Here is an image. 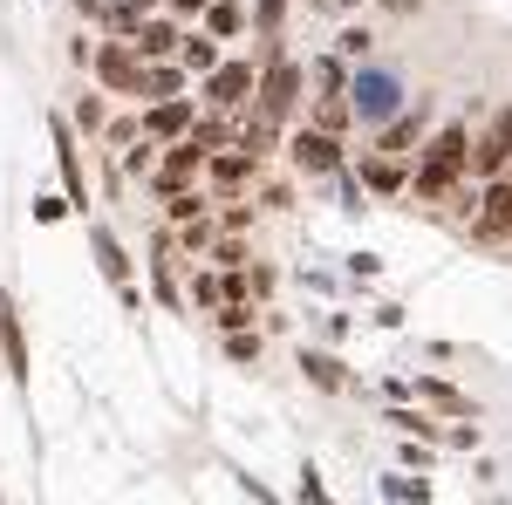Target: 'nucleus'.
<instances>
[{"label": "nucleus", "instance_id": "f257e3e1", "mask_svg": "<svg viewBox=\"0 0 512 505\" xmlns=\"http://www.w3.org/2000/svg\"><path fill=\"white\" fill-rule=\"evenodd\" d=\"M465 164H472V137H465V123H444V130L431 137V151L417 157V192L444 198L458 178H465Z\"/></svg>", "mask_w": 512, "mask_h": 505}, {"label": "nucleus", "instance_id": "f03ea898", "mask_svg": "<svg viewBox=\"0 0 512 505\" xmlns=\"http://www.w3.org/2000/svg\"><path fill=\"white\" fill-rule=\"evenodd\" d=\"M294 103H301V69H294V62H274V69L260 76V89H253V110L267 123H287Z\"/></svg>", "mask_w": 512, "mask_h": 505}, {"label": "nucleus", "instance_id": "7ed1b4c3", "mask_svg": "<svg viewBox=\"0 0 512 505\" xmlns=\"http://www.w3.org/2000/svg\"><path fill=\"white\" fill-rule=\"evenodd\" d=\"M96 76H103V89H137V76H144V48L117 35L103 55H96Z\"/></svg>", "mask_w": 512, "mask_h": 505}, {"label": "nucleus", "instance_id": "20e7f679", "mask_svg": "<svg viewBox=\"0 0 512 505\" xmlns=\"http://www.w3.org/2000/svg\"><path fill=\"white\" fill-rule=\"evenodd\" d=\"M506 157H512V103L485 123V137H478V151H472V171L492 178V171H506Z\"/></svg>", "mask_w": 512, "mask_h": 505}, {"label": "nucleus", "instance_id": "39448f33", "mask_svg": "<svg viewBox=\"0 0 512 505\" xmlns=\"http://www.w3.org/2000/svg\"><path fill=\"white\" fill-rule=\"evenodd\" d=\"M512 233V164L492 171V192H485V212H478V239H506Z\"/></svg>", "mask_w": 512, "mask_h": 505}, {"label": "nucleus", "instance_id": "423d86ee", "mask_svg": "<svg viewBox=\"0 0 512 505\" xmlns=\"http://www.w3.org/2000/svg\"><path fill=\"white\" fill-rule=\"evenodd\" d=\"M205 96H212L219 110H233V103H246V96H253V62H219V69L205 76Z\"/></svg>", "mask_w": 512, "mask_h": 505}, {"label": "nucleus", "instance_id": "0eeeda50", "mask_svg": "<svg viewBox=\"0 0 512 505\" xmlns=\"http://www.w3.org/2000/svg\"><path fill=\"white\" fill-rule=\"evenodd\" d=\"M287 151H294V164H301V171H335V164H342V144H335V130H301Z\"/></svg>", "mask_w": 512, "mask_h": 505}, {"label": "nucleus", "instance_id": "6e6552de", "mask_svg": "<svg viewBox=\"0 0 512 505\" xmlns=\"http://www.w3.org/2000/svg\"><path fill=\"white\" fill-rule=\"evenodd\" d=\"M205 171H212V178H219L226 192H239V185H246V178L260 171V157L246 151V144H239V151H205Z\"/></svg>", "mask_w": 512, "mask_h": 505}, {"label": "nucleus", "instance_id": "1a4fd4ad", "mask_svg": "<svg viewBox=\"0 0 512 505\" xmlns=\"http://www.w3.org/2000/svg\"><path fill=\"white\" fill-rule=\"evenodd\" d=\"M198 171H205V151H198V144H178V151L158 164V178H151V185H158V192H178V185H192Z\"/></svg>", "mask_w": 512, "mask_h": 505}, {"label": "nucleus", "instance_id": "9d476101", "mask_svg": "<svg viewBox=\"0 0 512 505\" xmlns=\"http://www.w3.org/2000/svg\"><path fill=\"white\" fill-rule=\"evenodd\" d=\"M0 349H7V369H14V383H28V342H21L14 301H0Z\"/></svg>", "mask_w": 512, "mask_h": 505}, {"label": "nucleus", "instance_id": "9b49d317", "mask_svg": "<svg viewBox=\"0 0 512 505\" xmlns=\"http://www.w3.org/2000/svg\"><path fill=\"white\" fill-rule=\"evenodd\" d=\"M144 130H151V137H185V130H192V110H185L178 96H158V110L144 117Z\"/></svg>", "mask_w": 512, "mask_h": 505}, {"label": "nucleus", "instance_id": "f8f14e48", "mask_svg": "<svg viewBox=\"0 0 512 505\" xmlns=\"http://www.w3.org/2000/svg\"><path fill=\"white\" fill-rule=\"evenodd\" d=\"M89 246H96V260H103V273H110V287H130V260H123V246L103 226H89Z\"/></svg>", "mask_w": 512, "mask_h": 505}, {"label": "nucleus", "instance_id": "ddd939ff", "mask_svg": "<svg viewBox=\"0 0 512 505\" xmlns=\"http://www.w3.org/2000/svg\"><path fill=\"white\" fill-rule=\"evenodd\" d=\"M178 69L212 76V69H219V48H212V35H185V41H178Z\"/></svg>", "mask_w": 512, "mask_h": 505}, {"label": "nucleus", "instance_id": "4468645a", "mask_svg": "<svg viewBox=\"0 0 512 505\" xmlns=\"http://www.w3.org/2000/svg\"><path fill=\"white\" fill-rule=\"evenodd\" d=\"M246 28V14H239V0H205V35L212 41H226Z\"/></svg>", "mask_w": 512, "mask_h": 505}, {"label": "nucleus", "instance_id": "2eb2a0df", "mask_svg": "<svg viewBox=\"0 0 512 505\" xmlns=\"http://www.w3.org/2000/svg\"><path fill=\"white\" fill-rule=\"evenodd\" d=\"M178 89H185V69H171V62H158V69L137 76V96H151V103H158V96H178Z\"/></svg>", "mask_w": 512, "mask_h": 505}, {"label": "nucleus", "instance_id": "dca6fc26", "mask_svg": "<svg viewBox=\"0 0 512 505\" xmlns=\"http://www.w3.org/2000/svg\"><path fill=\"white\" fill-rule=\"evenodd\" d=\"M137 48H144V55H171V48H178V28H171V21H137Z\"/></svg>", "mask_w": 512, "mask_h": 505}, {"label": "nucleus", "instance_id": "f3484780", "mask_svg": "<svg viewBox=\"0 0 512 505\" xmlns=\"http://www.w3.org/2000/svg\"><path fill=\"white\" fill-rule=\"evenodd\" d=\"M417 396H431V403L444 410V417H465V410H472V403H465V396H458L451 383H417Z\"/></svg>", "mask_w": 512, "mask_h": 505}, {"label": "nucleus", "instance_id": "a211bd4d", "mask_svg": "<svg viewBox=\"0 0 512 505\" xmlns=\"http://www.w3.org/2000/svg\"><path fill=\"white\" fill-rule=\"evenodd\" d=\"M301 369H308V376H315L321 389H349V376H342V369H335L328 355H308V349H301Z\"/></svg>", "mask_w": 512, "mask_h": 505}, {"label": "nucleus", "instance_id": "6ab92c4d", "mask_svg": "<svg viewBox=\"0 0 512 505\" xmlns=\"http://www.w3.org/2000/svg\"><path fill=\"white\" fill-rule=\"evenodd\" d=\"M226 137H233V123H226V117H212V123H198V130H192V144H198V151H219Z\"/></svg>", "mask_w": 512, "mask_h": 505}, {"label": "nucleus", "instance_id": "aec40b11", "mask_svg": "<svg viewBox=\"0 0 512 505\" xmlns=\"http://www.w3.org/2000/svg\"><path fill=\"white\" fill-rule=\"evenodd\" d=\"M55 151H62V178H69V198H82V178H76V144H69V130H55Z\"/></svg>", "mask_w": 512, "mask_h": 505}, {"label": "nucleus", "instance_id": "412c9836", "mask_svg": "<svg viewBox=\"0 0 512 505\" xmlns=\"http://www.w3.org/2000/svg\"><path fill=\"white\" fill-rule=\"evenodd\" d=\"M369 185H376V192H396V185H403V171H396V164H369Z\"/></svg>", "mask_w": 512, "mask_h": 505}, {"label": "nucleus", "instance_id": "4be33fe9", "mask_svg": "<svg viewBox=\"0 0 512 505\" xmlns=\"http://www.w3.org/2000/svg\"><path fill=\"white\" fill-rule=\"evenodd\" d=\"M76 123H82V130H103V103H96V96H82V103H76Z\"/></svg>", "mask_w": 512, "mask_h": 505}, {"label": "nucleus", "instance_id": "5701e85b", "mask_svg": "<svg viewBox=\"0 0 512 505\" xmlns=\"http://www.w3.org/2000/svg\"><path fill=\"white\" fill-rule=\"evenodd\" d=\"M410 137H417V123H390V137H383V144H390V151H410Z\"/></svg>", "mask_w": 512, "mask_h": 505}, {"label": "nucleus", "instance_id": "b1692460", "mask_svg": "<svg viewBox=\"0 0 512 505\" xmlns=\"http://www.w3.org/2000/svg\"><path fill=\"white\" fill-rule=\"evenodd\" d=\"M280 14H287V0H260V28H280Z\"/></svg>", "mask_w": 512, "mask_h": 505}, {"label": "nucleus", "instance_id": "393cba45", "mask_svg": "<svg viewBox=\"0 0 512 505\" xmlns=\"http://www.w3.org/2000/svg\"><path fill=\"white\" fill-rule=\"evenodd\" d=\"M171 7H178V14H205V0H171Z\"/></svg>", "mask_w": 512, "mask_h": 505}, {"label": "nucleus", "instance_id": "a878e982", "mask_svg": "<svg viewBox=\"0 0 512 505\" xmlns=\"http://www.w3.org/2000/svg\"><path fill=\"white\" fill-rule=\"evenodd\" d=\"M383 7H390V14H403V7H417V0H383Z\"/></svg>", "mask_w": 512, "mask_h": 505}, {"label": "nucleus", "instance_id": "bb28decb", "mask_svg": "<svg viewBox=\"0 0 512 505\" xmlns=\"http://www.w3.org/2000/svg\"><path fill=\"white\" fill-rule=\"evenodd\" d=\"M137 7H151V0H137Z\"/></svg>", "mask_w": 512, "mask_h": 505}, {"label": "nucleus", "instance_id": "cd10ccee", "mask_svg": "<svg viewBox=\"0 0 512 505\" xmlns=\"http://www.w3.org/2000/svg\"><path fill=\"white\" fill-rule=\"evenodd\" d=\"M506 239H512V233H506Z\"/></svg>", "mask_w": 512, "mask_h": 505}]
</instances>
